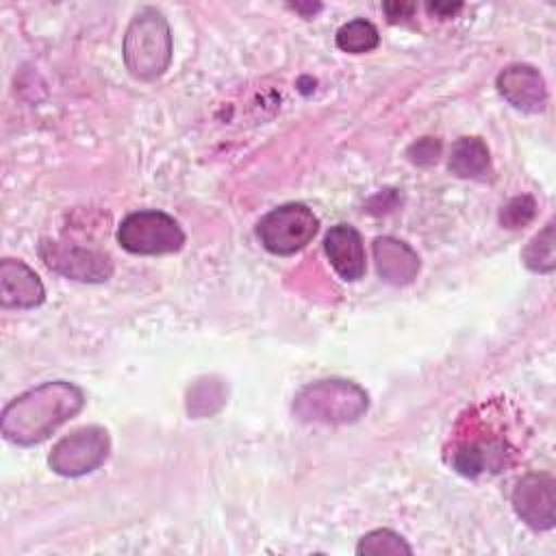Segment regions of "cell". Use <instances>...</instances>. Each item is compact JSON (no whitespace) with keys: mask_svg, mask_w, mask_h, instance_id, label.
<instances>
[{"mask_svg":"<svg viewBox=\"0 0 556 556\" xmlns=\"http://www.w3.org/2000/svg\"><path fill=\"white\" fill-rule=\"evenodd\" d=\"M523 265L534 271V274H549L556 267V256H554V224L547 222L543 230H539L528 245L521 252Z\"/></svg>","mask_w":556,"mask_h":556,"instance_id":"cell-16","label":"cell"},{"mask_svg":"<svg viewBox=\"0 0 556 556\" xmlns=\"http://www.w3.org/2000/svg\"><path fill=\"white\" fill-rule=\"evenodd\" d=\"M536 215V202L532 195L523 193V195H515L513 200H508L502 211H500V224L504 228H523L528 226Z\"/></svg>","mask_w":556,"mask_h":556,"instance_id":"cell-19","label":"cell"},{"mask_svg":"<svg viewBox=\"0 0 556 556\" xmlns=\"http://www.w3.org/2000/svg\"><path fill=\"white\" fill-rule=\"evenodd\" d=\"M356 554L365 556H380V554H413V547L406 543V539L389 528H378L367 532L358 545Z\"/></svg>","mask_w":556,"mask_h":556,"instance_id":"cell-18","label":"cell"},{"mask_svg":"<svg viewBox=\"0 0 556 556\" xmlns=\"http://www.w3.org/2000/svg\"><path fill=\"white\" fill-rule=\"evenodd\" d=\"M324 250L332 265L345 282H356L365 274V245L361 232L350 224L332 226L324 237Z\"/></svg>","mask_w":556,"mask_h":556,"instance_id":"cell-10","label":"cell"},{"mask_svg":"<svg viewBox=\"0 0 556 556\" xmlns=\"http://www.w3.org/2000/svg\"><path fill=\"white\" fill-rule=\"evenodd\" d=\"M502 460H504V450L495 441H489V443H465L452 456L454 469L458 473H463V476H478V473H482L486 469L497 471Z\"/></svg>","mask_w":556,"mask_h":556,"instance_id":"cell-14","label":"cell"},{"mask_svg":"<svg viewBox=\"0 0 556 556\" xmlns=\"http://www.w3.org/2000/svg\"><path fill=\"white\" fill-rule=\"evenodd\" d=\"M85 406L80 387L67 380H50L11 400L2 410V434L15 445H37Z\"/></svg>","mask_w":556,"mask_h":556,"instance_id":"cell-1","label":"cell"},{"mask_svg":"<svg viewBox=\"0 0 556 556\" xmlns=\"http://www.w3.org/2000/svg\"><path fill=\"white\" fill-rule=\"evenodd\" d=\"M43 300V282L24 261H0V304L4 308H35Z\"/></svg>","mask_w":556,"mask_h":556,"instance_id":"cell-11","label":"cell"},{"mask_svg":"<svg viewBox=\"0 0 556 556\" xmlns=\"http://www.w3.org/2000/svg\"><path fill=\"white\" fill-rule=\"evenodd\" d=\"M319 230L317 215L300 202L271 208L256 224V237L263 248L278 256H291L306 248Z\"/></svg>","mask_w":556,"mask_h":556,"instance_id":"cell-5","label":"cell"},{"mask_svg":"<svg viewBox=\"0 0 556 556\" xmlns=\"http://www.w3.org/2000/svg\"><path fill=\"white\" fill-rule=\"evenodd\" d=\"M406 156L415 165H424V167L432 165L441 156V141L434 137H421L408 146Z\"/></svg>","mask_w":556,"mask_h":556,"instance_id":"cell-20","label":"cell"},{"mask_svg":"<svg viewBox=\"0 0 556 556\" xmlns=\"http://www.w3.org/2000/svg\"><path fill=\"white\" fill-rule=\"evenodd\" d=\"M337 48L343 50V52H350V54H365V52H371L374 48H378L380 43V35H378V28L358 17V20H352L348 24H343L339 30H337Z\"/></svg>","mask_w":556,"mask_h":556,"instance_id":"cell-15","label":"cell"},{"mask_svg":"<svg viewBox=\"0 0 556 556\" xmlns=\"http://www.w3.org/2000/svg\"><path fill=\"white\" fill-rule=\"evenodd\" d=\"M367 406V391L345 378H324L311 382L293 397V415L306 424H352L365 415Z\"/></svg>","mask_w":556,"mask_h":556,"instance_id":"cell-2","label":"cell"},{"mask_svg":"<svg viewBox=\"0 0 556 556\" xmlns=\"http://www.w3.org/2000/svg\"><path fill=\"white\" fill-rule=\"evenodd\" d=\"M428 9L439 13L441 17H452L456 11H460V4H439V2H434V4H428Z\"/></svg>","mask_w":556,"mask_h":556,"instance_id":"cell-23","label":"cell"},{"mask_svg":"<svg viewBox=\"0 0 556 556\" xmlns=\"http://www.w3.org/2000/svg\"><path fill=\"white\" fill-rule=\"evenodd\" d=\"M122 54L126 70L139 80H154L169 67L172 30L165 15L154 7H143L130 20Z\"/></svg>","mask_w":556,"mask_h":556,"instance_id":"cell-3","label":"cell"},{"mask_svg":"<svg viewBox=\"0 0 556 556\" xmlns=\"http://www.w3.org/2000/svg\"><path fill=\"white\" fill-rule=\"evenodd\" d=\"M497 91L508 104L526 113H539L547 102V87L541 72L526 63H515L497 74Z\"/></svg>","mask_w":556,"mask_h":556,"instance_id":"cell-9","label":"cell"},{"mask_svg":"<svg viewBox=\"0 0 556 556\" xmlns=\"http://www.w3.org/2000/svg\"><path fill=\"white\" fill-rule=\"evenodd\" d=\"M117 241L130 254L156 256L178 252L185 243V232L172 215L156 208H146L122 219Z\"/></svg>","mask_w":556,"mask_h":556,"instance_id":"cell-4","label":"cell"},{"mask_svg":"<svg viewBox=\"0 0 556 556\" xmlns=\"http://www.w3.org/2000/svg\"><path fill=\"white\" fill-rule=\"evenodd\" d=\"M39 256L48 269L78 282H104L113 274V261L109 254L74 243L43 239L39 243Z\"/></svg>","mask_w":556,"mask_h":556,"instance_id":"cell-7","label":"cell"},{"mask_svg":"<svg viewBox=\"0 0 556 556\" xmlns=\"http://www.w3.org/2000/svg\"><path fill=\"white\" fill-rule=\"evenodd\" d=\"M291 9L302 13L304 17H313L317 11H321V4H317V2L315 4L313 2H306V4L304 2H295V4H291Z\"/></svg>","mask_w":556,"mask_h":556,"instance_id":"cell-22","label":"cell"},{"mask_svg":"<svg viewBox=\"0 0 556 556\" xmlns=\"http://www.w3.org/2000/svg\"><path fill=\"white\" fill-rule=\"evenodd\" d=\"M447 167L458 178L482 180L491 174V154L480 137H460L450 150Z\"/></svg>","mask_w":556,"mask_h":556,"instance_id":"cell-13","label":"cell"},{"mask_svg":"<svg viewBox=\"0 0 556 556\" xmlns=\"http://www.w3.org/2000/svg\"><path fill=\"white\" fill-rule=\"evenodd\" d=\"M371 252L376 271L384 282L400 287L417 278L421 263L417 252L408 243L395 237H376Z\"/></svg>","mask_w":556,"mask_h":556,"instance_id":"cell-12","label":"cell"},{"mask_svg":"<svg viewBox=\"0 0 556 556\" xmlns=\"http://www.w3.org/2000/svg\"><path fill=\"white\" fill-rule=\"evenodd\" d=\"M517 517L534 530H549L556 519V480L547 471H532L519 478L513 489Z\"/></svg>","mask_w":556,"mask_h":556,"instance_id":"cell-8","label":"cell"},{"mask_svg":"<svg viewBox=\"0 0 556 556\" xmlns=\"http://www.w3.org/2000/svg\"><path fill=\"white\" fill-rule=\"evenodd\" d=\"M109 432L102 426H83L54 443L48 465L59 476L78 478L96 471L109 458Z\"/></svg>","mask_w":556,"mask_h":556,"instance_id":"cell-6","label":"cell"},{"mask_svg":"<svg viewBox=\"0 0 556 556\" xmlns=\"http://www.w3.org/2000/svg\"><path fill=\"white\" fill-rule=\"evenodd\" d=\"M224 400H226V391L222 382L213 378H202L187 393V413L195 419L208 417L222 408Z\"/></svg>","mask_w":556,"mask_h":556,"instance_id":"cell-17","label":"cell"},{"mask_svg":"<svg viewBox=\"0 0 556 556\" xmlns=\"http://www.w3.org/2000/svg\"><path fill=\"white\" fill-rule=\"evenodd\" d=\"M382 9H384L389 22H397V20L410 17L413 11H415V4H410V2H387Z\"/></svg>","mask_w":556,"mask_h":556,"instance_id":"cell-21","label":"cell"}]
</instances>
